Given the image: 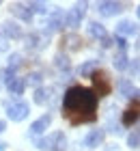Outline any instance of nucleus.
<instances>
[{"label":"nucleus","mask_w":140,"mask_h":151,"mask_svg":"<svg viewBox=\"0 0 140 151\" xmlns=\"http://www.w3.org/2000/svg\"><path fill=\"white\" fill-rule=\"evenodd\" d=\"M56 136H58V132L52 134V136H45V138H39L37 140V149L39 151H52L54 149V142H56Z\"/></svg>","instance_id":"18"},{"label":"nucleus","mask_w":140,"mask_h":151,"mask_svg":"<svg viewBox=\"0 0 140 151\" xmlns=\"http://www.w3.org/2000/svg\"><path fill=\"white\" fill-rule=\"evenodd\" d=\"M97 65H99V60H86L84 65L78 67V73L80 76H93V71H97Z\"/></svg>","instance_id":"20"},{"label":"nucleus","mask_w":140,"mask_h":151,"mask_svg":"<svg viewBox=\"0 0 140 151\" xmlns=\"http://www.w3.org/2000/svg\"><path fill=\"white\" fill-rule=\"evenodd\" d=\"M127 147L129 149H140V129L127 134Z\"/></svg>","instance_id":"24"},{"label":"nucleus","mask_w":140,"mask_h":151,"mask_svg":"<svg viewBox=\"0 0 140 151\" xmlns=\"http://www.w3.org/2000/svg\"><path fill=\"white\" fill-rule=\"evenodd\" d=\"M112 41H114V39H110V37L106 35V37L101 39V45H103V47H110V45H112Z\"/></svg>","instance_id":"27"},{"label":"nucleus","mask_w":140,"mask_h":151,"mask_svg":"<svg viewBox=\"0 0 140 151\" xmlns=\"http://www.w3.org/2000/svg\"><path fill=\"white\" fill-rule=\"evenodd\" d=\"M50 123H52V114H43V116H39V119L30 125L28 134H30V136H41L47 127H50Z\"/></svg>","instance_id":"8"},{"label":"nucleus","mask_w":140,"mask_h":151,"mask_svg":"<svg viewBox=\"0 0 140 151\" xmlns=\"http://www.w3.org/2000/svg\"><path fill=\"white\" fill-rule=\"evenodd\" d=\"M95 110H97V95L93 93V88H86V86L67 88L65 99H62V114L73 125L95 121Z\"/></svg>","instance_id":"1"},{"label":"nucleus","mask_w":140,"mask_h":151,"mask_svg":"<svg viewBox=\"0 0 140 151\" xmlns=\"http://www.w3.org/2000/svg\"><path fill=\"white\" fill-rule=\"evenodd\" d=\"M88 35L95 37V39H103L106 37V28H103L101 22H90L88 24Z\"/></svg>","instance_id":"19"},{"label":"nucleus","mask_w":140,"mask_h":151,"mask_svg":"<svg viewBox=\"0 0 140 151\" xmlns=\"http://www.w3.org/2000/svg\"><path fill=\"white\" fill-rule=\"evenodd\" d=\"M106 151H118V147H116V145H110V147H108Z\"/></svg>","instance_id":"29"},{"label":"nucleus","mask_w":140,"mask_h":151,"mask_svg":"<svg viewBox=\"0 0 140 151\" xmlns=\"http://www.w3.org/2000/svg\"><path fill=\"white\" fill-rule=\"evenodd\" d=\"M112 65H114L118 71L127 69V65H129V56H127V52H121V50H118V52L114 54V58H112Z\"/></svg>","instance_id":"17"},{"label":"nucleus","mask_w":140,"mask_h":151,"mask_svg":"<svg viewBox=\"0 0 140 151\" xmlns=\"http://www.w3.org/2000/svg\"><path fill=\"white\" fill-rule=\"evenodd\" d=\"M138 91V88L134 86V82L127 80V78H123L121 82H118V95L121 97H127V99H134V93Z\"/></svg>","instance_id":"13"},{"label":"nucleus","mask_w":140,"mask_h":151,"mask_svg":"<svg viewBox=\"0 0 140 151\" xmlns=\"http://www.w3.org/2000/svg\"><path fill=\"white\" fill-rule=\"evenodd\" d=\"M41 82H43V76H41L39 71H32V73H28V76H26V86H28V84H32V86H37V88H39Z\"/></svg>","instance_id":"25"},{"label":"nucleus","mask_w":140,"mask_h":151,"mask_svg":"<svg viewBox=\"0 0 140 151\" xmlns=\"http://www.w3.org/2000/svg\"><path fill=\"white\" fill-rule=\"evenodd\" d=\"M136 15H138V19H140V6H138V9H136Z\"/></svg>","instance_id":"32"},{"label":"nucleus","mask_w":140,"mask_h":151,"mask_svg":"<svg viewBox=\"0 0 140 151\" xmlns=\"http://www.w3.org/2000/svg\"><path fill=\"white\" fill-rule=\"evenodd\" d=\"M60 28H65V13L62 11H52L50 17H47V32L60 30Z\"/></svg>","instance_id":"11"},{"label":"nucleus","mask_w":140,"mask_h":151,"mask_svg":"<svg viewBox=\"0 0 140 151\" xmlns=\"http://www.w3.org/2000/svg\"><path fill=\"white\" fill-rule=\"evenodd\" d=\"M19 65H22V54H17V52H13V54H9V65H6V67H9V69H13V71H15V69H17Z\"/></svg>","instance_id":"26"},{"label":"nucleus","mask_w":140,"mask_h":151,"mask_svg":"<svg viewBox=\"0 0 140 151\" xmlns=\"http://www.w3.org/2000/svg\"><path fill=\"white\" fill-rule=\"evenodd\" d=\"M11 13L15 17H19L22 22H30V19H32V13H30V9H28V4H13Z\"/></svg>","instance_id":"14"},{"label":"nucleus","mask_w":140,"mask_h":151,"mask_svg":"<svg viewBox=\"0 0 140 151\" xmlns=\"http://www.w3.org/2000/svg\"><path fill=\"white\" fill-rule=\"evenodd\" d=\"M2 30L6 39H22V26H19L17 22H13V19H9V22L2 24Z\"/></svg>","instance_id":"12"},{"label":"nucleus","mask_w":140,"mask_h":151,"mask_svg":"<svg viewBox=\"0 0 140 151\" xmlns=\"http://www.w3.org/2000/svg\"><path fill=\"white\" fill-rule=\"evenodd\" d=\"M54 65L58 67V69H62V71H67L69 67H71V63H69V56H67V54H62V52L54 56Z\"/></svg>","instance_id":"21"},{"label":"nucleus","mask_w":140,"mask_h":151,"mask_svg":"<svg viewBox=\"0 0 140 151\" xmlns=\"http://www.w3.org/2000/svg\"><path fill=\"white\" fill-rule=\"evenodd\" d=\"M103 138H106V132H103V129H90V132L84 136V147L97 149L103 142Z\"/></svg>","instance_id":"7"},{"label":"nucleus","mask_w":140,"mask_h":151,"mask_svg":"<svg viewBox=\"0 0 140 151\" xmlns=\"http://www.w3.org/2000/svg\"><path fill=\"white\" fill-rule=\"evenodd\" d=\"M4 129H6V121H0V134H2Z\"/></svg>","instance_id":"28"},{"label":"nucleus","mask_w":140,"mask_h":151,"mask_svg":"<svg viewBox=\"0 0 140 151\" xmlns=\"http://www.w3.org/2000/svg\"><path fill=\"white\" fill-rule=\"evenodd\" d=\"M84 13H86V4L78 2L73 9H69L65 13V26H69V28H78L80 22H82V17H84Z\"/></svg>","instance_id":"4"},{"label":"nucleus","mask_w":140,"mask_h":151,"mask_svg":"<svg viewBox=\"0 0 140 151\" xmlns=\"http://www.w3.org/2000/svg\"><path fill=\"white\" fill-rule=\"evenodd\" d=\"M50 88H45V86H39V88H34V104H39V106H45L47 101H50Z\"/></svg>","instance_id":"16"},{"label":"nucleus","mask_w":140,"mask_h":151,"mask_svg":"<svg viewBox=\"0 0 140 151\" xmlns=\"http://www.w3.org/2000/svg\"><path fill=\"white\" fill-rule=\"evenodd\" d=\"M136 47H138V50H140V37H138V41H136Z\"/></svg>","instance_id":"31"},{"label":"nucleus","mask_w":140,"mask_h":151,"mask_svg":"<svg viewBox=\"0 0 140 151\" xmlns=\"http://www.w3.org/2000/svg\"><path fill=\"white\" fill-rule=\"evenodd\" d=\"M90 80H93V93L97 95V97H106V95H110L112 86H110V78H108L106 71H101V69L93 71Z\"/></svg>","instance_id":"2"},{"label":"nucleus","mask_w":140,"mask_h":151,"mask_svg":"<svg viewBox=\"0 0 140 151\" xmlns=\"http://www.w3.org/2000/svg\"><path fill=\"white\" fill-rule=\"evenodd\" d=\"M97 11L101 13L103 17H112L116 13H121V2H110V0H103V2H97Z\"/></svg>","instance_id":"9"},{"label":"nucleus","mask_w":140,"mask_h":151,"mask_svg":"<svg viewBox=\"0 0 140 151\" xmlns=\"http://www.w3.org/2000/svg\"><path fill=\"white\" fill-rule=\"evenodd\" d=\"M6 88H9L13 95H22L24 88H26V80H24V78H17V76H15L11 82H6Z\"/></svg>","instance_id":"15"},{"label":"nucleus","mask_w":140,"mask_h":151,"mask_svg":"<svg viewBox=\"0 0 140 151\" xmlns=\"http://www.w3.org/2000/svg\"><path fill=\"white\" fill-rule=\"evenodd\" d=\"M4 108H6V116L11 121H24L28 112H30V106L26 101H4Z\"/></svg>","instance_id":"3"},{"label":"nucleus","mask_w":140,"mask_h":151,"mask_svg":"<svg viewBox=\"0 0 140 151\" xmlns=\"http://www.w3.org/2000/svg\"><path fill=\"white\" fill-rule=\"evenodd\" d=\"M28 9H30L32 15H34V13H39V15H47V4L45 2H28Z\"/></svg>","instance_id":"23"},{"label":"nucleus","mask_w":140,"mask_h":151,"mask_svg":"<svg viewBox=\"0 0 140 151\" xmlns=\"http://www.w3.org/2000/svg\"><path fill=\"white\" fill-rule=\"evenodd\" d=\"M24 41L28 50H43L47 45V32H32V35H26Z\"/></svg>","instance_id":"6"},{"label":"nucleus","mask_w":140,"mask_h":151,"mask_svg":"<svg viewBox=\"0 0 140 151\" xmlns=\"http://www.w3.org/2000/svg\"><path fill=\"white\" fill-rule=\"evenodd\" d=\"M4 147H6V145H4V142H0V151H4Z\"/></svg>","instance_id":"30"},{"label":"nucleus","mask_w":140,"mask_h":151,"mask_svg":"<svg viewBox=\"0 0 140 151\" xmlns=\"http://www.w3.org/2000/svg\"><path fill=\"white\" fill-rule=\"evenodd\" d=\"M138 32V26L131 22V19H121V22L116 24V37H131Z\"/></svg>","instance_id":"10"},{"label":"nucleus","mask_w":140,"mask_h":151,"mask_svg":"<svg viewBox=\"0 0 140 151\" xmlns=\"http://www.w3.org/2000/svg\"><path fill=\"white\" fill-rule=\"evenodd\" d=\"M62 43H67L69 50H80V37L78 35H65V39H62Z\"/></svg>","instance_id":"22"},{"label":"nucleus","mask_w":140,"mask_h":151,"mask_svg":"<svg viewBox=\"0 0 140 151\" xmlns=\"http://www.w3.org/2000/svg\"><path fill=\"white\" fill-rule=\"evenodd\" d=\"M140 121V101L136 99V101H131V104L123 110V116H121V123L125 127H131L134 123H138Z\"/></svg>","instance_id":"5"}]
</instances>
